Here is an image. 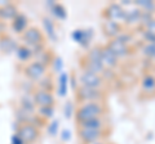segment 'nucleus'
I'll return each mask as SVG.
<instances>
[{
    "label": "nucleus",
    "mask_w": 155,
    "mask_h": 144,
    "mask_svg": "<svg viewBox=\"0 0 155 144\" xmlns=\"http://www.w3.org/2000/svg\"><path fill=\"white\" fill-rule=\"evenodd\" d=\"M105 114V105L102 102L80 103L75 111V120L78 124L89 121L93 118H102Z\"/></svg>",
    "instance_id": "nucleus-1"
},
{
    "label": "nucleus",
    "mask_w": 155,
    "mask_h": 144,
    "mask_svg": "<svg viewBox=\"0 0 155 144\" xmlns=\"http://www.w3.org/2000/svg\"><path fill=\"white\" fill-rule=\"evenodd\" d=\"M75 98L80 104L88 102H102L105 95L102 90L100 89H92L88 86L79 85L78 89H75Z\"/></svg>",
    "instance_id": "nucleus-2"
},
{
    "label": "nucleus",
    "mask_w": 155,
    "mask_h": 144,
    "mask_svg": "<svg viewBox=\"0 0 155 144\" xmlns=\"http://www.w3.org/2000/svg\"><path fill=\"white\" fill-rule=\"evenodd\" d=\"M22 41L23 45L28 46L30 49L38 46H44V35L38 27H28L27 30L22 33Z\"/></svg>",
    "instance_id": "nucleus-3"
},
{
    "label": "nucleus",
    "mask_w": 155,
    "mask_h": 144,
    "mask_svg": "<svg viewBox=\"0 0 155 144\" xmlns=\"http://www.w3.org/2000/svg\"><path fill=\"white\" fill-rule=\"evenodd\" d=\"M79 83L83 86H88L92 89H100L102 90L104 88V77L97 74H93L91 71L83 70L79 75Z\"/></svg>",
    "instance_id": "nucleus-4"
},
{
    "label": "nucleus",
    "mask_w": 155,
    "mask_h": 144,
    "mask_svg": "<svg viewBox=\"0 0 155 144\" xmlns=\"http://www.w3.org/2000/svg\"><path fill=\"white\" fill-rule=\"evenodd\" d=\"M17 134L22 138V140L26 144H32L38 140L39 135H40V131H39V127L34 124H21L18 126Z\"/></svg>",
    "instance_id": "nucleus-5"
},
{
    "label": "nucleus",
    "mask_w": 155,
    "mask_h": 144,
    "mask_svg": "<svg viewBox=\"0 0 155 144\" xmlns=\"http://www.w3.org/2000/svg\"><path fill=\"white\" fill-rule=\"evenodd\" d=\"M25 75L30 80L38 83V81H40V80H43L45 77V75H47V66L43 64L41 62H39V61L30 62V63L25 67Z\"/></svg>",
    "instance_id": "nucleus-6"
},
{
    "label": "nucleus",
    "mask_w": 155,
    "mask_h": 144,
    "mask_svg": "<svg viewBox=\"0 0 155 144\" xmlns=\"http://www.w3.org/2000/svg\"><path fill=\"white\" fill-rule=\"evenodd\" d=\"M105 20L114 21L116 23H124L125 21V9L118 3H111L104 9Z\"/></svg>",
    "instance_id": "nucleus-7"
},
{
    "label": "nucleus",
    "mask_w": 155,
    "mask_h": 144,
    "mask_svg": "<svg viewBox=\"0 0 155 144\" xmlns=\"http://www.w3.org/2000/svg\"><path fill=\"white\" fill-rule=\"evenodd\" d=\"M104 130H94V129H83L78 127V138L81 144H92L98 140H102Z\"/></svg>",
    "instance_id": "nucleus-8"
},
{
    "label": "nucleus",
    "mask_w": 155,
    "mask_h": 144,
    "mask_svg": "<svg viewBox=\"0 0 155 144\" xmlns=\"http://www.w3.org/2000/svg\"><path fill=\"white\" fill-rule=\"evenodd\" d=\"M107 48L114 53V54L118 57L119 59L127 58L130 54V49H129V44H127L125 41H123L119 37H115V39H111L107 42Z\"/></svg>",
    "instance_id": "nucleus-9"
},
{
    "label": "nucleus",
    "mask_w": 155,
    "mask_h": 144,
    "mask_svg": "<svg viewBox=\"0 0 155 144\" xmlns=\"http://www.w3.org/2000/svg\"><path fill=\"white\" fill-rule=\"evenodd\" d=\"M34 102H35V105H38L39 108L53 107V104H54V97H53L52 92H49V90L38 89L34 93Z\"/></svg>",
    "instance_id": "nucleus-10"
},
{
    "label": "nucleus",
    "mask_w": 155,
    "mask_h": 144,
    "mask_svg": "<svg viewBox=\"0 0 155 144\" xmlns=\"http://www.w3.org/2000/svg\"><path fill=\"white\" fill-rule=\"evenodd\" d=\"M101 61H102V64L105 68L110 71L115 70L119 64V58L109 49L107 45L101 46Z\"/></svg>",
    "instance_id": "nucleus-11"
},
{
    "label": "nucleus",
    "mask_w": 155,
    "mask_h": 144,
    "mask_svg": "<svg viewBox=\"0 0 155 144\" xmlns=\"http://www.w3.org/2000/svg\"><path fill=\"white\" fill-rule=\"evenodd\" d=\"M102 31L110 40L118 37L120 33L123 32L122 25H120V23H116L114 21H109V20H105L102 22Z\"/></svg>",
    "instance_id": "nucleus-12"
},
{
    "label": "nucleus",
    "mask_w": 155,
    "mask_h": 144,
    "mask_svg": "<svg viewBox=\"0 0 155 144\" xmlns=\"http://www.w3.org/2000/svg\"><path fill=\"white\" fill-rule=\"evenodd\" d=\"M92 36H93L92 30H75L72 32V39H74L79 45L84 46V48H87L89 45Z\"/></svg>",
    "instance_id": "nucleus-13"
},
{
    "label": "nucleus",
    "mask_w": 155,
    "mask_h": 144,
    "mask_svg": "<svg viewBox=\"0 0 155 144\" xmlns=\"http://www.w3.org/2000/svg\"><path fill=\"white\" fill-rule=\"evenodd\" d=\"M12 28L16 33H23L28 28V20L25 14L18 13L12 21Z\"/></svg>",
    "instance_id": "nucleus-14"
},
{
    "label": "nucleus",
    "mask_w": 155,
    "mask_h": 144,
    "mask_svg": "<svg viewBox=\"0 0 155 144\" xmlns=\"http://www.w3.org/2000/svg\"><path fill=\"white\" fill-rule=\"evenodd\" d=\"M141 17H142V11L133 4V8L125 9V21H124V23H127V25L141 23Z\"/></svg>",
    "instance_id": "nucleus-15"
},
{
    "label": "nucleus",
    "mask_w": 155,
    "mask_h": 144,
    "mask_svg": "<svg viewBox=\"0 0 155 144\" xmlns=\"http://www.w3.org/2000/svg\"><path fill=\"white\" fill-rule=\"evenodd\" d=\"M17 14H18V9L12 3H8L5 7L0 8V20L3 21H13Z\"/></svg>",
    "instance_id": "nucleus-16"
},
{
    "label": "nucleus",
    "mask_w": 155,
    "mask_h": 144,
    "mask_svg": "<svg viewBox=\"0 0 155 144\" xmlns=\"http://www.w3.org/2000/svg\"><path fill=\"white\" fill-rule=\"evenodd\" d=\"M67 89H69V75L62 71L58 77V84H57V93L60 97H65L67 94Z\"/></svg>",
    "instance_id": "nucleus-17"
},
{
    "label": "nucleus",
    "mask_w": 155,
    "mask_h": 144,
    "mask_svg": "<svg viewBox=\"0 0 155 144\" xmlns=\"http://www.w3.org/2000/svg\"><path fill=\"white\" fill-rule=\"evenodd\" d=\"M16 55L21 62H28L32 58L34 54H32V52H31V49L28 46L19 45V46H17V49H16Z\"/></svg>",
    "instance_id": "nucleus-18"
},
{
    "label": "nucleus",
    "mask_w": 155,
    "mask_h": 144,
    "mask_svg": "<svg viewBox=\"0 0 155 144\" xmlns=\"http://www.w3.org/2000/svg\"><path fill=\"white\" fill-rule=\"evenodd\" d=\"M141 88L145 93H151L155 92V77L153 75H145V77L141 81Z\"/></svg>",
    "instance_id": "nucleus-19"
},
{
    "label": "nucleus",
    "mask_w": 155,
    "mask_h": 144,
    "mask_svg": "<svg viewBox=\"0 0 155 144\" xmlns=\"http://www.w3.org/2000/svg\"><path fill=\"white\" fill-rule=\"evenodd\" d=\"M43 26H44V31L47 33V36L49 37L51 40H57V35H56V27H54V23H53L49 18L44 17L43 18Z\"/></svg>",
    "instance_id": "nucleus-20"
},
{
    "label": "nucleus",
    "mask_w": 155,
    "mask_h": 144,
    "mask_svg": "<svg viewBox=\"0 0 155 144\" xmlns=\"http://www.w3.org/2000/svg\"><path fill=\"white\" fill-rule=\"evenodd\" d=\"M78 127L94 129V130H104V121H102V118H93V120H89V121L79 124V125H78Z\"/></svg>",
    "instance_id": "nucleus-21"
},
{
    "label": "nucleus",
    "mask_w": 155,
    "mask_h": 144,
    "mask_svg": "<svg viewBox=\"0 0 155 144\" xmlns=\"http://www.w3.org/2000/svg\"><path fill=\"white\" fill-rule=\"evenodd\" d=\"M0 49L4 53H9V52H16L17 45L14 44V41L8 36H2L0 37Z\"/></svg>",
    "instance_id": "nucleus-22"
},
{
    "label": "nucleus",
    "mask_w": 155,
    "mask_h": 144,
    "mask_svg": "<svg viewBox=\"0 0 155 144\" xmlns=\"http://www.w3.org/2000/svg\"><path fill=\"white\" fill-rule=\"evenodd\" d=\"M133 4L137 8H140L142 12L146 13H154L155 12V2H150V0H137V2H133Z\"/></svg>",
    "instance_id": "nucleus-23"
},
{
    "label": "nucleus",
    "mask_w": 155,
    "mask_h": 144,
    "mask_svg": "<svg viewBox=\"0 0 155 144\" xmlns=\"http://www.w3.org/2000/svg\"><path fill=\"white\" fill-rule=\"evenodd\" d=\"M85 61L93 62V63H102V61H101V46H94L89 49V52L85 55Z\"/></svg>",
    "instance_id": "nucleus-24"
},
{
    "label": "nucleus",
    "mask_w": 155,
    "mask_h": 144,
    "mask_svg": "<svg viewBox=\"0 0 155 144\" xmlns=\"http://www.w3.org/2000/svg\"><path fill=\"white\" fill-rule=\"evenodd\" d=\"M142 53L147 59L153 61L155 58V42H145L142 48Z\"/></svg>",
    "instance_id": "nucleus-25"
},
{
    "label": "nucleus",
    "mask_w": 155,
    "mask_h": 144,
    "mask_svg": "<svg viewBox=\"0 0 155 144\" xmlns=\"http://www.w3.org/2000/svg\"><path fill=\"white\" fill-rule=\"evenodd\" d=\"M52 11H53V14L58 18V20H65V18L67 17V12L65 7L62 5V4H54V5L52 7Z\"/></svg>",
    "instance_id": "nucleus-26"
},
{
    "label": "nucleus",
    "mask_w": 155,
    "mask_h": 144,
    "mask_svg": "<svg viewBox=\"0 0 155 144\" xmlns=\"http://www.w3.org/2000/svg\"><path fill=\"white\" fill-rule=\"evenodd\" d=\"M54 113V107H41L39 108V117L43 120H49Z\"/></svg>",
    "instance_id": "nucleus-27"
},
{
    "label": "nucleus",
    "mask_w": 155,
    "mask_h": 144,
    "mask_svg": "<svg viewBox=\"0 0 155 144\" xmlns=\"http://www.w3.org/2000/svg\"><path fill=\"white\" fill-rule=\"evenodd\" d=\"M58 126H60V122H58V120L52 121L49 125H48V133H49L52 136H54L56 134H57V131H58Z\"/></svg>",
    "instance_id": "nucleus-28"
},
{
    "label": "nucleus",
    "mask_w": 155,
    "mask_h": 144,
    "mask_svg": "<svg viewBox=\"0 0 155 144\" xmlns=\"http://www.w3.org/2000/svg\"><path fill=\"white\" fill-rule=\"evenodd\" d=\"M53 67H54V71L57 72H62V67H64V62H62V58L60 57H56V58H53Z\"/></svg>",
    "instance_id": "nucleus-29"
},
{
    "label": "nucleus",
    "mask_w": 155,
    "mask_h": 144,
    "mask_svg": "<svg viewBox=\"0 0 155 144\" xmlns=\"http://www.w3.org/2000/svg\"><path fill=\"white\" fill-rule=\"evenodd\" d=\"M143 30H145V31H149L150 33L155 35V17H154L150 22H147L146 25H143Z\"/></svg>",
    "instance_id": "nucleus-30"
},
{
    "label": "nucleus",
    "mask_w": 155,
    "mask_h": 144,
    "mask_svg": "<svg viewBox=\"0 0 155 144\" xmlns=\"http://www.w3.org/2000/svg\"><path fill=\"white\" fill-rule=\"evenodd\" d=\"M72 111H74V107H72L71 103H66L65 105V117L66 118H70L72 116Z\"/></svg>",
    "instance_id": "nucleus-31"
},
{
    "label": "nucleus",
    "mask_w": 155,
    "mask_h": 144,
    "mask_svg": "<svg viewBox=\"0 0 155 144\" xmlns=\"http://www.w3.org/2000/svg\"><path fill=\"white\" fill-rule=\"evenodd\" d=\"M11 144H26V143L23 142L22 138L16 133V134H13V136H12V139H11Z\"/></svg>",
    "instance_id": "nucleus-32"
},
{
    "label": "nucleus",
    "mask_w": 155,
    "mask_h": 144,
    "mask_svg": "<svg viewBox=\"0 0 155 144\" xmlns=\"http://www.w3.org/2000/svg\"><path fill=\"white\" fill-rule=\"evenodd\" d=\"M62 140H64V142L70 140V131L69 130H64V131H62Z\"/></svg>",
    "instance_id": "nucleus-33"
},
{
    "label": "nucleus",
    "mask_w": 155,
    "mask_h": 144,
    "mask_svg": "<svg viewBox=\"0 0 155 144\" xmlns=\"http://www.w3.org/2000/svg\"><path fill=\"white\" fill-rule=\"evenodd\" d=\"M92 144H106L105 142H102V140H98V142H96V143H92Z\"/></svg>",
    "instance_id": "nucleus-34"
},
{
    "label": "nucleus",
    "mask_w": 155,
    "mask_h": 144,
    "mask_svg": "<svg viewBox=\"0 0 155 144\" xmlns=\"http://www.w3.org/2000/svg\"><path fill=\"white\" fill-rule=\"evenodd\" d=\"M153 61H154V62H155V58H154V59H153Z\"/></svg>",
    "instance_id": "nucleus-35"
}]
</instances>
